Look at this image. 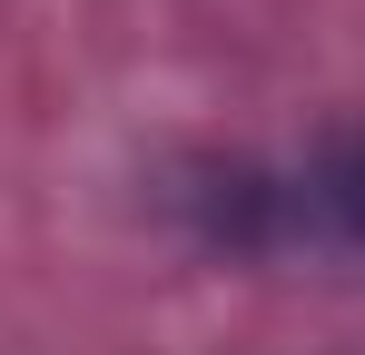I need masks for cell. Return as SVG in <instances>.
<instances>
[{
	"label": "cell",
	"instance_id": "cell-1",
	"mask_svg": "<svg viewBox=\"0 0 365 355\" xmlns=\"http://www.w3.org/2000/svg\"><path fill=\"white\" fill-rule=\"evenodd\" d=\"M316 197H326V217L365 247V128H356V138H336V158L316 168Z\"/></svg>",
	"mask_w": 365,
	"mask_h": 355
}]
</instances>
